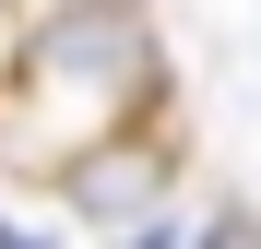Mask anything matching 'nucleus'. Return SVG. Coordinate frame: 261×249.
I'll list each match as a JSON object with an SVG mask.
<instances>
[{
    "label": "nucleus",
    "instance_id": "obj_1",
    "mask_svg": "<svg viewBox=\"0 0 261 249\" xmlns=\"http://www.w3.org/2000/svg\"><path fill=\"white\" fill-rule=\"evenodd\" d=\"M154 71V24L130 0H71V12L36 24V83H95V95H130Z\"/></svg>",
    "mask_w": 261,
    "mask_h": 249
},
{
    "label": "nucleus",
    "instance_id": "obj_2",
    "mask_svg": "<svg viewBox=\"0 0 261 249\" xmlns=\"http://www.w3.org/2000/svg\"><path fill=\"white\" fill-rule=\"evenodd\" d=\"M154 178H166V166H154L143 143H95V154H71V202H83V214H143Z\"/></svg>",
    "mask_w": 261,
    "mask_h": 249
}]
</instances>
